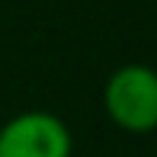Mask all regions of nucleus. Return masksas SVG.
Instances as JSON below:
<instances>
[{
  "instance_id": "nucleus-2",
  "label": "nucleus",
  "mask_w": 157,
  "mask_h": 157,
  "mask_svg": "<svg viewBox=\"0 0 157 157\" xmlns=\"http://www.w3.org/2000/svg\"><path fill=\"white\" fill-rule=\"evenodd\" d=\"M74 138L55 112L29 109L0 125V157H71Z\"/></svg>"
},
{
  "instance_id": "nucleus-1",
  "label": "nucleus",
  "mask_w": 157,
  "mask_h": 157,
  "mask_svg": "<svg viewBox=\"0 0 157 157\" xmlns=\"http://www.w3.org/2000/svg\"><path fill=\"white\" fill-rule=\"evenodd\" d=\"M103 106L112 125L128 135L157 128V71L147 64H122L103 87Z\"/></svg>"
}]
</instances>
